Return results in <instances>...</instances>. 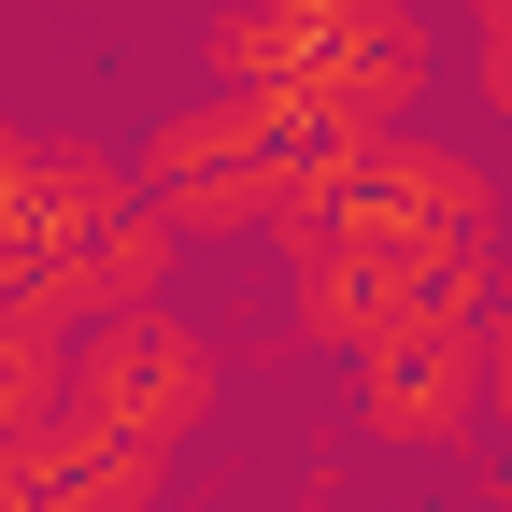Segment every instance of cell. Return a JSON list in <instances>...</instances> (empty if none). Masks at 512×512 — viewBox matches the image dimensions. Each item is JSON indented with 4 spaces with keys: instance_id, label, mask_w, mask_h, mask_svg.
I'll return each mask as SVG.
<instances>
[{
    "instance_id": "6da1fadb",
    "label": "cell",
    "mask_w": 512,
    "mask_h": 512,
    "mask_svg": "<svg viewBox=\"0 0 512 512\" xmlns=\"http://www.w3.org/2000/svg\"><path fill=\"white\" fill-rule=\"evenodd\" d=\"M484 299H498V185H484V157L427 143V128L342 143L313 214L285 228V313L313 356H370V342L484 313Z\"/></svg>"
},
{
    "instance_id": "7a4b0ae2",
    "label": "cell",
    "mask_w": 512,
    "mask_h": 512,
    "mask_svg": "<svg viewBox=\"0 0 512 512\" xmlns=\"http://www.w3.org/2000/svg\"><path fill=\"white\" fill-rule=\"evenodd\" d=\"M342 143H313V128L285 100H200V114H171L143 157H128V200H143L171 242L185 228H299L313 214V185H328Z\"/></svg>"
},
{
    "instance_id": "3957f363",
    "label": "cell",
    "mask_w": 512,
    "mask_h": 512,
    "mask_svg": "<svg viewBox=\"0 0 512 512\" xmlns=\"http://www.w3.org/2000/svg\"><path fill=\"white\" fill-rule=\"evenodd\" d=\"M57 427H86L114 470L171 484V456L214 427V342L185 328L171 299L143 313H100V328H72V384H57Z\"/></svg>"
},
{
    "instance_id": "277c9868",
    "label": "cell",
    "mask_w": 512,
    "mask_h": 512,
    "mask_svg": "<svg viewBox=\"0 0 512 512\" xmlns=\"http://www.w3.org/2000/svg\"><path fill=\"white\" fill-rule=\"evenodd\" d=\"M484 427V356H470V313H441V328H399L356 356V441L384 456H456Z\"/></svg>"
},
{
    "instance_id": "5b68a950",
    "label": "cell",
    "mask_w": 512,
    "mask_h": 512,
    "mask_svg": "<svg viewBox=\"0 0 512 512\" xmlns=\"http://www.w3.org/2000/svg\"><path fill=\"white\" fill-rule=\"evenodd\" d=\"M57 384H72V342H57L43 313H15V299H0V441H15V427H43V413H57Z\"/></svg>"
},
{
    "instance_id": "8992f818",
    "label": "cell",
    "mask_w": 512,
    "mask_h": 512,
    "mask_svg": "<svg viewBox=\"0 0 512 512\" xmlns=\"http://www.w3.org/2000/svg\"><path fill=\"white\" fill-rule=\"evenodd\" d=\"M470 356H484V427H512V285L470 313Z\"/></svg>"
},
{
    "instance_id": "52a82bcc",
    "label": "cell",
    "mask_w": 512,
    "mask_h": 512,
    "mask_svg": "<svg viewBox=\"0 0 512 512\" xmlns=\"http://www.w3.org/2000/svg\"><path fill=\"white\" fill-rule=\"evenodd\" d=\"M456 15H470V43H512V0H456Z\"/></svg>"
}]
</instances>
